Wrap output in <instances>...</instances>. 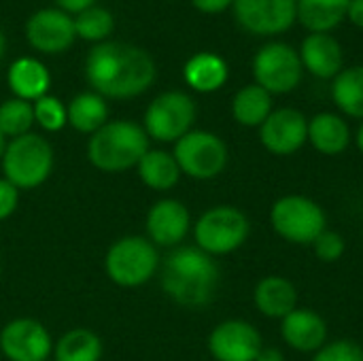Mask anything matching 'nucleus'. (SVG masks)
I'll return each mask as SVG.
<instances>
[{
	"label": "nucleus",
	"mask_w": 363,
	"mask_h": 361,
	"mask_svg": "<svg viewBox=\"0 0 363 361\" xmlns=\"http://www.w3.org/2000/svg\"><path fill=\"white\" fill-rule=\"evenodd\" d=\"M153 57L130 43L104 40L85 57V79L102 98L130 100L145 94L155 81Z\"/></svg>",
	"instance_id": "obj_1"
},
{
	"label": "nucleus",
	"mask_w": 363,
	"mask_h": 361,
	"mask_svg": "<svg viewBox=\"0 0 363 361\" xmlns=\"http://www.w3.org/2000/svg\"><path fill=\"white\" fill-rule=\"evenodd\" d=\"M219 268L198 247H177L164 262L162 289L185 309L206 306L217 291Z\"/></svg>",
	"instance_id": "obj_2"
},
{
	"label": "nucleus",
	"mask_w": 363,
	"mask_h": 361,
	"mask_svg": "<svg viewBox=\"0 0 363 361\" xmlns=\"http://www.w3.org/2000/svg\"><path fill=\"white\" fill-rule=\"evenodd\" d=\"M149 151V136L145 128L134 121H106L87 143V157L94 168L102 172H125L136 168Z\"/></svg>",
	"instance_id": "obj_3"
},
{
	"label": "nucleus",
	"mask_w": 363,
	"mask_h": 361,
	"mask_svg": "<svg viewBox=\"0 0 363 361\" xmlns=\"http://www.w3.org/2000/svg\"><path fill=\"white\" fill-rule=\"evenodd\" d=\"M53 170V147L40 134L28 132L11 138L2 155V172L17 189L40 187Z\"/></svg>",
	"instance_id": "obj_4"
},
{
	"label": "nucleus",
	"mask_w": 363,
	"mask_h": 361,
	"mask_svg": "<svg viewBox=\"0 0 363 361\" xmlns=\"http://www.w3.org/2000/svg\"><path fill=\"white\" fill-rule=\"evenodd\" d=\"M270 223L283 240L291 245H313L317 236L328 230V215L313 198L289 194L272 204Z\"/></svg>",
	"instance_id": "obj_5"
},
{
	"label": "nucleus",
	"mask_w": 363,
	"mask_h": 361,
	"mask_svg": "<svg viewBox=\"0 0 363 361\" xmlns=\"http://www.w3.org/2000/svg\"><path fill=\"white\" fill-rule=\"evenodd\" d=\"M160 266L155 245L143 236H123L115 240L104 257L108 279L119 287H140L153 279Z\"/></svg>",
	"instance_id": "obj_6"
},
{
	"label": "nucleus",
	"mask_w": 363,
	"mask_h": 361,
	"mask_svg": "<svg viewBox=\"0 0 363 361\" xmlns=\"http://www.w3.org/2000/svg\"><path fill=\"white\" fill-rule=\"evenodd\" d=\"M249 232V217L240 209L230 204L208 209L204 215H200L194 228L196 247L208 253L211 257L234 253L247 243Z\"/></svg>",
	"instance_id": "obj_7"
},
{
	"label": "nucleus",
	"mask_w": 363,
	"mask_h": 361,
	"mask_svg": "<svg viewBox=\"0 0 363 361\" xmlns=\"http://www.w3.org/2000/svg\"><path fill=\"white\" fill-rule=\"evenodd\" d=\"M181 174L196 181H211L219 177L228 166V145L213 132L191 130L174 143L172 151Z\"/></svg>",
	"instance_id": "obj_8"
},
{
	"label": "nucleus",
	"mask_w": 363,
	"mask_h": 361,
	"mask_svg": "<svg viewBox=\"0 0 363 361\" xmlns=\"http://www.w3.org/2000/svg\"><path fill=\"white\" fill-rule=\"evenodd\" d=\"M196 121V102L185 91H164L145 111V132L160 143H177Z\"/></svg>",
	"instance_id": "obj_9"
},
{
	"label": "nucleus",
	"mask_w": 363,
	"mask_h": 361,
	"mask_svg": "<svg viewBox=\"0 0 363 361\" xmlns=\"http://www.w3.org/2000/svg\"><path fill=\"white\" fill-rule=\"evenodd\" d=\"M300 53L287 43L264 45L253 60V77L268 94H289L302 81Z\"/></svg>",
	"instance_id": "obj_10"
},
{
	"label": "nucleus",
	"mask_w": 363,
	"mask_h": 361,
	"mask_svg": "<svg viewBox=\"0 0 363 361\" xmlns=\"http://www.w3.org/2000/svg\"><path fill=\"white\" fill-rule=\"evenodd\" d=\"M0 351L9 361H47L53 351V340L40 321L21 317L2 328Z\"/></svg>",
	"instance_id": "obj_11"
},
{
	"label": "nucleus",
	"mask_w": 363,
	"mask_h": 361,
	"mask_svg": "<svg viewBox=\"0 0 363 361\" xmlns=\"http://www.w3.org/2000/svg\"><path fill=\"white\" fill-rule=\"evenodd\" d=\"M232 6L238 23L259 36L287 32L298 19L296 0H234Z\"/></svg>",
	"instance_id": "obj_12"
},
{
	"label": "nucleus",
	"mask_w": 363,
	"mask_h": 361,
	"mask_svg": "<svg viewBox=\"0 0 363 361\" xmlns=\"http://www.w3.org/2000/svg\"><path fill=\"white\" fill-rule=\"evenodd\" d=\"M262 349L259 330L242 319L221 321L208 336V353L215 361H255Z\"/></svg>",
	"instance_id": "obj_13"
},
{
	"label": "nucleus",
	"mask_w": 363,
	"mask_h": 361,
	"mask_svg": "<svg viewBox=\"0 0 363 361\" xmlns=\"http://www.w3.org/2000/svg\"><path fill=\"white\" fill-rule=\"evenodd\" d=\"M26 38L40 53H62L72 47L77 32L72 15L55 9H40L26 21Z\"/></svg>",
	"instance_id": "obj_14"
},
{
	"label": "nucleus",
	"mask_w": 363,
	"mask_h": 361,
	"mask_svg": "<svg viewBox=\"0 0 363 361\" xmlns=\"http://www.w3.org/2000/svg\"><path fill=\"white\" fill-rule=\"evenodd\" d=\"M259 140L274 155H294L308 140V119L298 109H277L259 126Z\"/></svg>",
	"instance_id": "obj_15"
},
{
	"label": "nucleus",
	"mask_w": 363,
	"mask_h": 361,
	"mask_svg": "<svg viewBox=\"0 0 363 361\" xmlns=\"http://www.w3.org/2000/svg\"><path fill=\"white\" fill-rule=\"evenodd\" d=\"M147 236L153 245L177 247L185 240L191 228V215L181 200L164 198L157 200L147 213Z\"/></svg>",
	"instance_id": "obj_16"
},
{
	"label": "nucleus",
	"mask_w": 363,
	"mask_h": 361,
	"mask_svg": "<svg viewBox=\"0 0 363 361\" xmlns=\"http://www.w3.org/2000/svg\"><path fill=\"white\" fill-rule=\"evenodd\" d=\"M283 340L300 353H317L328 343V323L308 309H296L281 321Z\"/></svg>",
	"instance_id": "obj_17"
},
{
	"label": "nucleus",
	"mask_w": 363,
	"mask_h": 361,
	"mask_svg": "<svg viewBox=\"0 0 363 361\" xmlns=\"http://www.w3.org/2000/svg\"><path fill=\"white\" fill-rule=\"evenodd\" d=\"M302 66L319 79H336L342 70V47L325 32H315L304 38L300 49Z\"/></svg>",
	"instance_id": "obj_18"
},
{
	"label": "nucleus",
	"mask_w": 363,
	"mask_h": 361,
	"mask_svg": "<svg viewBox=\"0 0 363 361\" xmlns=\"http://www.w3.org/2000/svg\"><path fill=\"white\" fill-rule=\"evenodd\" d=\"M253 302L264 317L283 321L289 313L298 309V289L289 279L270 274L255 285Z\"/></svg>",
	"instance_id": "obj_19"
},
{
	"label": "nucleus",
	"mask_w": 363,
	"mask_h": 361,
	"mask_svg": "<svg viewBox=\"0 0 363 361\" xmlns=\"http://www.w3.org/2000/svg\"><path fill=\"white\" fill-rule=\"evenodd\" d=\"M6 81L15 98L26 102H36L38 98L47 96L51 87V74L43 62L36 57H19L9 66Z\"/></svg>",
	"instance_id": "obj_20"
},
{
	"label": "nucleus",
	"mask_w": 363,
	"mask_h": 361,
	"mask_svg": "<svg viewBox=\"0 0 363 361\" xmlns=\"http://www.w3.org/2000/svg\"><path fill=\"white\" fill-rule=\"evenodd\" d=\"M308 143L323 155H340L351 145V128L336 113H319L308 119Z\"/></svg>",
	"instance_id": "obj_21"
},
{
	"label": "nucleus",
	"mask_w": 363,
	"mask_h": 361,
	"mask_svg": "<svg viewBox=\"0 0 363 361\" xmlns=\"http://www.w3.org/2000/svg\"><path fill=\"white\" fill-rule=\"evenodd\" d=\"M228 74L230 70H228L225 60L211 51L191 55L183 68V77L187 85L200 94H211V91L221 89L228 81Z\"/></svg>",
	"instance_id": "obj_22"
},
{
	"label": "nucleus",
	"mask_w": 363,
	"mask_h": 361,
	"mask_svg": "<svg viewBox=\"0 0 363 361\" xmlns=\"http://www.w3.org/2000/svg\"><path fill=\"white\" fill-rule=\"evenodd\" d=\"M140 181L155 191L172 189L181 179V168L172 153L162 149H149L136 166Z\"/></svg>",
	"instance_id": "obj_23"
},
{
	"label": "nucleus",
	"mask_w": 363,
	"mask_h": 361,
	"mask_svg": "<svg viewBox=\"0 0 363 361\" xmlns=\"http://www.w3.org/2000/svg\"><path fill=\"white\" fill-rule=\"evenodd\" d=\"M349 2L351 0H296L298 19L311 30V34H330V30H334L347 17Z\"/></svg>",
	"instance_id": "obj_24"
},
{
	"label": "nucleus",
	"mask_w": 363,
	"mask_h": 361,
	"mask_svg": "<svg viewBox=\"0 0 363 361\" xmlns=\"http://www.w3.org/2000/svg\"><path fill=\"white\" fill-rule=\"evenodd\" d=\"M68 113V123L81 132V134H94L98 132L108 117V106L106 100L96 94V91H83L77 94L70 104L66 106Z\"/></svg>",
	"instance_id": "obj_25"
},
{
	"label": "nucleus",
	"mask_w": 363,
	"mask_h": 361,
	"mask_svg": "<svg viewBox=\"0 0 363 361\" xmlns=\"http://www.w3.org/2000/svg\"><path fill=\"white\" fill-rule=\"evenodd\" d=\"M272 113V94H268L257 83L245 85L236 91L232 100V115L240 126L259 128Z\"/></svg>",
	"instance_id": "obj_26"
},
{
	"label": "nucleus",
	"mask_w": 363,
	"mask_h": 361,
	"mask_svg": "<svg viewBox=\"0 0 363 361\" xmlns=\"http://www.w3.org/2000/svg\"><path fill=\"white\" fill-rule=\"evenodd\" d=\"M102 351L104 349L100 336L85 328H74L66 332L53 345L55 361H100Z\"/></svg>",
	"instance_id": "obj_27"
},
{
	"label": "nucleus",
	"mask_w": 363,
	"mask_h": 361,
	"mask_svg": "<svg viewBox=\"0 0 363 361\" xmlns=\"http://www.w3.org/2000/svg\"><path fill=\"white\" fill-rule=\"evenodd\" d=\"M332 98L345 115L363 119V64L338 72L332 83Z\"/></svg>",
	"instance_id": "obj_28"
},
{
	"label": "nucleus",
	"mask_w": 363,
	"mask_h": 361,
	"mask_svg": "<svg viewBox=\"0 0 363 361\" xmlns=\"http://www.w3.org/2000/svg\"><path fill=\"white\" fill-rule=\"evenodd\" d=\"M72 19L77 36L89 43H104L115 28V17L111 15L108 9L102 6H89Z\"/></svg>",
	"instance_id": "obj_29"
},
{
	"label": "nucleus",
	"mask_w": 363,
	"mask_h": 361,
	"mask_svg": "<svg viewBox=\"0 0 363 361\" xmlns=\"http://www.w3.org/2000/svg\"><path fill=\"white\" fill-rule=\"evenodd\" d=\"M34 106L21 98H11L0 104V132L4 138H17L30 132L34 126Z\"/></svg>",
	"instance_id": "obj_30"
},
{
	"label": "nucleus",
	"mask_w": 363,
	"mask_h": 361,
	"mask_svg": "<svg viewBox=\"0 0 363 361\" xmlns=\"http://www.w3.org/2000/svg\"><path fill=\"white\" fill-rule=\"evenodd\" d=\"M32 106H34V121L47 132H60L68 123L66 106L55 96L47 94V96L38 98Z\"/></svg>",
	"instance_id": "obj_31"
},
{
	"label": "nucleus",
	"mask_w": 363,
	"mask_h": 361,
	"mask_svg": "<svg viewBox=\"0 0 363 361\" xmlns=\"http://www.w3.org/2000/svg\"><path fill=\"white\" fill-rule=\"evenodd\" d=\"M313 361H363V349L355 340H334L325 343Z\"/></svg>",
	"instance_id": "obj_32"
},
{
	"label": "nucleus",
	"mask_w": 363,
	"mask_h": 361,
	"mask_svg": "<svg viewBox=\"0 0 363 361\" xmlns=\"http://www.w3.org/2000/svg\"><path fill=\"white\" fill-rule=\"evenodd\" d=\"M313 249H315V255L325 262V264H334L338 262L345 251H347V243L342 238L340 232H334V230H325L317 236V240L313 243Z\"/></svg>",
	"instance_id": "obj_33"
},
{
	"label": "nucleus",
	"mask_w": 363,
	"mask_h": 361,
	"mask_svg": "<svg viewBox=\"0 0 363 361\" xmlns=\"http://www.w3.org/2000/svg\"><path fill=\"white\" fill-rule=\"evenodd\" d=\"M19 206V189L9 183L6 179H0V221L9 219Z\"/></svg>",
	"instance_id": "obj_34"
},
{
	"label": "nucleus",
	"mask_w": 363,
	"mask_h": 361,
	"mask_svg": "<svg viewBox=\"0 0 363 361\" xmlns=\"http://www.w3.org/2000/svg\"><path fill=\"white\" fill-rule=\"evenodd\" d=\"M191 4L206 15H217V13H223L228 6H232L234 0H191Z\"/></svg>",
	"instance_id": "obj_35"
},
{
	"label": "nucleus",
	"mask_w": 363,
	"mask_h": 361,
	"mask_svg": "<svg viewBox=\"0 0 363 361\" xmlns=\"http://www.w3.org/2000/svg\"><path fill=\"white\" fill-rule=\"evenodd\" d=\"M94 2L96 0H55L57 9L64 11V13H68V15H79L81 11L94 6Z\"/></svg>",
	"instance_id": "obj_36"
},
{
	"label": "nucleus",
	"mask_w": 363,
	"mask_h": 361,
	"mask_svg": "<svg viewBox=\"0 0 363 361\" xmlns=\"http://www.w3.org/2000/svg\"><path fill=\"white\" fill-rule=\"evenodd\" d=\"M347 17L363 30V0H351L349 2V11H347Z\"/></svg>",
	"instance_id": "obj_37"
},
{
	"label": "nucleus",
	"mask_w": 363,
	"mask_h": 361,
	"mask_svg": "<svg viewBox=\"0 0 363 361\" xmlns=\"http://www.w3.org/2000/svg\"><path fill=\"white\" fill-rule=\"evenodd\" d=\"M255 361H285V355L274 347H264Z\"/></svg>",
	"instance_id": "obj_38"
},
{
	"label": "nucleus",
	"mask_w": 363,
	"mask_h": 361,
	"mask_svg": "<svg viewBox=\"0 0 363 361\" xmlns=\"http://www.w3.org/2000/svg\"><path fill=\"white\" fill-rule=\"evenodd\" d=\"M355 143H357V149L363 153V123L359 126V130H357V136H355Z\"/></svg>",
	"instance_id": "obj_39"
},
{
	"label": "nucleus",
	"mask_w": 363,
	"mask_h": 361,
	"mask_svg": "<svg viewBox=\"0 0 363 361\" xmlns=\"http://www.w3.org/2000/svg\"><path fill=\"white\" fill-rule=\"evenodd\" d=\"M4 149H6V138H4V134L0 132V162H2V155H4Z\"/></svg>",
	"instance_id": "obj_40"
},
{
	"label": "nucleus",
	"mask_w": 363,
	"mask_h": 361,
	"mask_svg": "<svg viewBox=\"0 0 363 361\" xmlns=\"http://www.w3.org/2000/svg\"><path fill=\"white\" fill-rule=\"evenodd\" d=\"M4 34H2V30H0V60H2V55H4Z\"/></svg>",
	"instance_id": "obj_41"
},
{
	"label": "nucleus",
	"mask_w": 363,
	"mask_h": 361,
	"mask_svg": "<svg viewBox=\"0 0 363 361\" xmlns=\"http://www.w3.org/2000/svg\"><path fill=\"white\" fill-rule=\"evenodd\" d=\"M47 361H49V360H47Z\"/></svg>",
	"instance_id": "obj_42"
}]
</instances>
